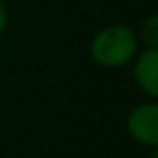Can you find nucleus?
Returning <instances> with one entry per match:
<instances>
[{
  "label": "nucleus",
  "instance_id": "obj_2",
  "mask_svg": "<svg viewBox=\"0 0 158 158\" xmlns=\"http://www.w3.org/2000/svg\"><path fill=\"white\" fill-rule=\"evenodd\" d=\"M128 136L145 147H158V101L141 102L127 117Z\"/></svg>",
  "mask_w": 158,
  "mask_h": 158
},
{
  "label": "nucleus",
  "instance_id": "obj_3",
  "mask_svg": "<svg viewBox=\"0 0 158 158\" xmlns=\"http://www.w3.org/2000/svg\"><path fill=\"white\" fill-rule=\"evenodd\" d=\"M134 80L138 88L158 101V48H145L134 58Z\"/></svg>",
  "mask_w": 158,
  "mask_h": 158
},
{
  "label": "nucleus",
  "instance_id": "obj_4",
  "mask_svg": "<svg viewBox=\"0 0 158 158\" xmlns=\"http://www.w3.org/2000/svg\"><path fill=\"white\" fill-rule=\"evenodd\" d=\"M138 41L145 45V48H158V13L147 15L143 19Z\"/></svg>",
  "mask_w": 158,
  "mask_h": 158
},
{
  "label": "nucleus",
  "instance_id": "obj_6",
  "mask_svg": "<svg viewBox=\"0 0 158 158\" xmlns=\"http://www.w3.org/2000/svg\"><path fill=\"white\" fill-rule=\"evenodd\" d=\"M149 158H158V147H156V149L151 152V156H149Z\"/></svg>",
  "mask_w": 158,
  "mask_h": 158
},
{
  "label": "nucleus",
  "instance_id": "obj_5",
  "mask_svg": "<svg viewBox=\"0 0 158 158\" xmlns=\"http://www.w3.org/2000/svg\"><path fill=\"white\" fill-rule=\"evenodd\" d=\"M8 23H10V15H8V8L6 4L0 0V35H2L8 28Z\"/></svg>",
  "mask_w": 158,
  "mask_h": 158
},
{
  "label": "nucleus",
  "instance_id": "obj_1",
  "mask_svg": "<svg viewBox=\"0 0 158 158\" xmlns=\"http://www.w3.org/2000/svg\"><path fill=\"white\" fill-rule=\"evenodd\" d=\"M138 35L125 24H110L101 28L89 43L91 60L104 69H117L130 63L138 56Z\"/></svg>",
  "mask_w": 158,
  "mask_h": 158
}]
</instances>
